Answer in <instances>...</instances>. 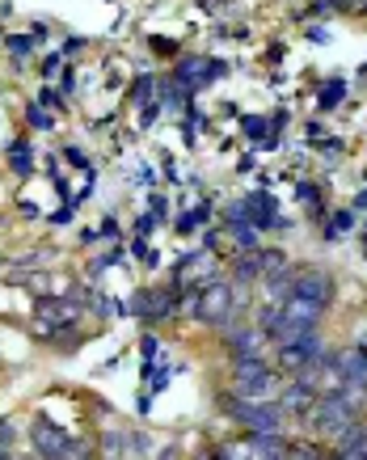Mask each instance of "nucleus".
I'll use <instances>...</instances> for the list:
<instances>
[{
    "mask_svg": "<svg viewBox=\"0 0 367 460\" xmlns=\"http://www.w3.org/2000/svg\"><path fill=\"white\" fill-rule=\"evenodd\" d=\"M283 372L270 367L267 359H232V372H228V389L237 397H249V402H270L279 397L283 389Z\"/></svg>",
    "mask_w": 367,
    "mask_h": 460,
    "instance_id": "obj_1",
    "label": "nucleus"
},
{
    "mask_svg": "<svg viewBox=\"0 0 367 460\" xmlns=\"http://www.w3.org/2000/svg\"><path fill=\"white\" fill-rule=\"evenodd\" d=\"M190 317H195L198 325H215V330L224 334L228 325L240 317V308H237V283L224 275V279H215V283H207V288H198Z\"/></svg>",
    "mask_w": 367,
    "mask_h": 460,
    "instance_id": "obj_2",
    "label": "nucleus"
},
{
    "mask_svg": "<svg viewBox=\"0 0 367 460\" xmlns=\"http://www.w3.org/2000/svg\"><path fill=\"white\" fill-rule=\"evenodd\" d=\"M359 414H363V410H359L346 393H321V397L312 402V410L304 414V422H309L312 435H321V439H329V444H334V439H338L351 422H359Z\"/></svg>",
    "mask_w": 367,
    "mask_h": 460,
    "instance_id": "obj_3",
    "label": "nucleus"
},
{
    "mask_svg": "<svg viewBox=\"0 0 367 460\" xmlns=\"http://www.w3.org/2000/svg\"><path fill=\"white\" fill-rule=\"evenodd\" d=\"M215 279H224L220 253L207 250V245H198V250H190V253H182V258H178L170 288H173V292H182L186 283H190V288H207V283H215Z\"/></svg>",
    "mask_w": 367,
    "mask_h": 460,
    "instance_id": "obj_4",
    "label": "nucleus"
},
{
    "mask_svg": "<svg viewBox=\"0 0 367 460\" xmlns=\"http://www.w3.org/2000/svg\"><path fill=\"white\" fill-rule=\"evenodd\" d=\"M30 444H34V456L43 460H68V456H89V444L72 439L68 431H59L51 419H34L30 422Z\"/></svg>",
    "mask_w": 367,
    "mask_h": 460,
    "instance_id": "obj_5",
    "label": "nucleus"
},
{
    "mask_svg": "<svg viewBox=\"0 0 367 460\" xmlns=\"http://www.w3.org/2000/svg\"><path fill=\"white\" fill-rule=\"evenodd\" d=\"M228 419L240 422L245 431H283L287 427V414H283V405L270 397V402H249V397H232L224 405Z\"/></svg>",
    "mask_w": 367,
    "mask_h": 460,
    "instance_id": "obj_6",
    "label": "nucleus"
},
{
    "mask_svg": "<svg viewBox=\"0 0 367 460\" xmlns=\"http://www.w3.org/2000/svg\"><path fill=\"white\" fill-rule=\"evenodd\" d=\"M321 350H325L321 334H317V330H304V334L287 338V342H279V347H275V367H279L283 376H296L300 367H304V363H312Z\"/></svg>",
    "mask_w": 367,
    "mask_h": 460,
    "instance_id": "obj_7",
    "label": "nucleus"
},
{
    "mask_svg": "<svg viewBox=\"0 0 367 460\" xmlns=\"http://www.w3.org/2000/svg\"><path fill=\"white\" fill-rule=\"evenodd\" d=\"M131 308V317H140V321H170L178 317V292L173 288H140V292L127 300Z\"/></svg>",
    "mask_w": 367,
    "mask_h": 460,
    "instance_id": "obj_8",
    "label": "nucleus"
},
{
    "mask_svg": "<svg viewBox=\"0 0 367 460\" xmlns=\"http://www.w3.org/2000/svg\"><path fill=\"white\" fill-rule=\"evenodd\" d=\"M224 347H228V359H267L270 350V338L267 330H258V325H228L224 330Z\"/></svg>",
    "mask_w": 367,
    "mask_h": 460,
    "instance_id": "obj_9",
    "label": "nucleus"
},
{
    "mask_svg": "<svg viewBox=\"0 0 367 460\" xmlns=\"http://www.w3.org/2000/svg\"><path fill=\"white\" fill-rule=\"evenodd\" d=\"M292 292L309 296V300H317V305H334V296H338V279L329 275V270H317V266H309V270H296V279H292Z\"/></svg>",
    "mask_w": 367,
    "mask_h": 460,
    "instance_id": "obj_10",
    "label": "nucleus"
},
{
    "mask_svg": "<svg viewBox=\"0 0 367 460\" xmlns=\"http://www.w3.org/2000/svg\"><path fill=\"white\" fill-rule=\"evenodd\" d=\"M34 317H43L47 325L56 330H68L81 321V300H68V296H39L34 300Z\"/></svg>",
    "mask_w": 367,
    "mask_h": 460,
    "instance_id": "obj_11",
    "label": "nucleus"
},
{
    "mask_svg": "<svg viewBox=\"0 0 367 460\" xmlns=\"http://www.w3.org/2000/svg\"><path fill=\"white\" fill-rule=\"evenodd\" d=\"M275 402L283 405V414H287V419H300V422H304V414H309L312 402H317V393H312L304 380L292 376V380H283V389H279V397H275Z\"/></svg>",
    "mask_w": 367,
    "mask_h": 460,
    "instance_id": "obj_12",
    "label": "nucleus"
},
{
    "mask_svg": "<svg viewBox=\"0 0 367 460\" xmlns=\"http://www.w3.org/2000/svg\"><path fill=\"white\" fill-rule=\"evenodd\" d=\"M245 456H270V460H283L287 456V439L283 431H245Z\"/></svg>",
    "mask_w": 367,
    "mask_h": 460,
    "instance_id": "obj_13",
    "label": "nucleus"
},
{
    "mask_svg": "<svg viewBox=\"0 0 367 460\" xmlns=\"http://www.w3.org/2000/svg\"><path fill=\"white\" fill-rule=\"evenodd\" d=\"M173 81L178 84H186V89H190V93H195V89H207V59L203 56H182L178 59V64H173V72H170Z\"/></svg>",
    "mask_w": 367,
    "mask_h": 460,
    "instance_id": "obj_14",
    "label": "nucleus"
},
{
    "mask_svg": "<svg viewBox=\"0 0 367 460\" xmlns=\"http://www.w3.org/2000/svg\"><path fill=\"white\" fill-rule=\"evenodd\" d=\"M228 279L240 283V288H258V279H262V262H258V250H254V253H237V258H232V266H228Z\"/></svg>",
    "mask_w": 367,
    "mask_h": 460,
    "instance_id": "obj_15",
    "label": "nucleus"
},
{
    "mask_svg": "<svg viewBox=\"0 0 367 460\" xmlns=\"http://www.w3.org/2000/svg\"><path fill=\"white\" fill-rule=\"evenodd\" d=\"M4 161L13 165L17 178H30V173H34V144H30V140H13L9 148H4Z\"/></svg>",
    "mask_w": 367,
    "mask_h": 460,
    "instance_id": "obj_16",
    "label": "nucleus"
},
{
    "mask_svg": "<svg viewBox=\"0 0 367 460\" xmlns=\"http://www.w3.org/2000/svg\"><path fill=\"white\" fill-rule=\"evenodd\" d=\"M224 228H228V237H232V250H237V253L262 250V245H258V228L249 220H245V224H224Z\"/></svg>",
    "mask_w": 367,
    "mask_h": 460,
    "instance_id": "obj_17",
    "label": "nucleus"
},
{
    "mask_svg": "<svg viewBox=\"0 0 367 460\" xmlns=\"http://www.w3.org/2000/svg\"><path fill=\"white\" fill-rule=\"evenodd\" d=\"M342 98H346V81H342V76H338V81H325V84H321V93H317V111L329 114Z\"/></svg>",
    "mask_w": 367,
    "mask_h": 460,
    "instance_id": "obj_18",
    "label": "nucleus"
},
{
    "mask_svg": "<svg viewBox=\"0 0 367 460\" xmlns=\"http://www.w3.org/2000/svg\"><path fill=\"white\" fill-rule=\"evenodd\" d=\"M351 228H354V208L334 211V216H329V224H325V241H338L342 233H351Z\"/></svg>",
    "mask_w": 367,
    "mask_h": 460,
    "instance_id": "obj_19",
    "label": "nucleus"
},
{
    "mask_svg": "<svg viewBox=\"0 0 367 460\" xmlns=\"http://www.w3.org/2000/svg\"><path fill=\"white\" fill-rule=\"evenodd\" d=\"M296 195H300V203L309 208L312 220H321V216H325V211H321V190H317L312 181H300V186H296Z\"/></svg>",
    "mask_w": 367,
    "mask_h": 460,
    "instance_id": "obj_20",
    "label": "nucleus"
},
{
    "mask_svg": "<svg viewBox=\"0 0 367 460\" xmlns=\"http://www.w3.org/2000/svg\"><path fill=\"white\" fill-rule=\"evenodd\" d=\"M153 93H156L153 76H135V84H131V106H135V111H144V106L153 102Z\"/></svg>",
    "mask_w": 367,
    "mask_h": 460,
    "instance_id": "obj_21",
    "label": "nucleus"
},
{
    "mask_svg": "<svg viewBox=\"0 0 367 460\" xmlns=\"http://www.w3.org/2000/svg\"><path fill=\"white\" fill-rule=\"evenodd\" d=\"M26 123L34 127V131H51V127H56V119H51L39 102H30V106H26Z\"/></svg>",
    "mask_w": 367,
    "mask_h": 460,
    "instance_id": "obj_22",
    "label": "nucleus"
},
{
    "mask_svg": "<svg viewBox=\"0 0 367 460\" xmlns=\"http://www.w3.org/2000/svg\"><path fill=\"white\" fill-rule=\"evenodd\" d=\"M101 452H106V456H127V435H123V431H106V435H101Z\"/></svg>",
    "mask_w": 367,
    "mask_h": 460,
    "instance_id": "obj_23",
    "label": "nucleus"
},
{
    "mask_svg": "<svg viewBox=\"0 0 367 460\" xmlns=\"http://www.w3.org/2000/svg\"><path fill=\"white\" fill-rule=\"evenodd\" d=\"M4 47H9V51H13L17 59H26L30 51H34V47H39V39H34V34H13V39L4 42Z\"/></svg>",
    "mask_w": 367,
    "mask_h": 460,
    "instance_id": "obj_24",
    "label": "nucleus"
},
{
    "mask_svg": "<svg viewBox=\"0 0 367 460\" xmlns=\"http://www.w3.org/2000/svg\"><path fill=\"white\" fill-rule=\"evenodd\" d=\"M240 127H245V136H249V140H258V144H262V136H267L270 119H258V114H245V119H240Z\"/></svg>",
    "mask_w": 367,
    "mask_h": 460,
    "instance_id": "obj_25",
    "label": "nucleus"
},
{
    "mask_svg": "<svg viewBox=\"0 0 367 460\" xmlns=\"http://www.w3.org/2000/svg\"><path fill=\"white\" fill-rule=\"evenodd\" d=\"M334 9H338L334 0H312L309 9H304V13H296V17H300V22H312V17H334Z\"/></svg>",
    "mask_w": 367,
    "mask_h": 460,
    "instance_id": "obj_26",
    "label": "nucleus"
},
{
    "mask_svg": "<svg viewBox=\"0 0 367 460\" xmlns=\"http://www.w3.org/2000/svg\"><path fill=\"white\" fill-rule=\"evenodd\" d=\"M220 220H224V224H245V220H249V208H245V199H240V203H228V208L220 211Z\"/></svg>",
    "mask_w": 367,
    "mask_h": 460,
    "instance_id": "obj_27",
    "label": "nucleus"
},
{
    "mask_svg": "<svg viewBox=\"0 0 367 460\" xmlns=\"http://www.w3.org/2000/svg\"><path fill=\"white\" fill-rule=\"evenodd\" d=\"M153 452V444H148V435H127V456H148Z\"/></svg>",
    "mask_w": 367,
    "mask_h": 460,
    "instance_id": "obj_28",
    "label": "nucleus"
},
{
    "mask_svg": "<svg viewBox=\"0 0 367 460\" xmlns=\"http://www.w3.org/2000/svg\"><path fill=\"white\" fill-rule=\"evenodd\" d=\"M140 355H144V363L156 359V355H161V338H156V334H144L140 338Z\"/></svg>",
    "mask_w": 367,
    "mask_h": 460,
    "instance_id": "obj_29",
    "label": "nucleus"
},
{
    "mask_svg": "<svg viewBox=\"0 0 367 460\" xmlns=\"http://www.w3.org/2000/svg\"><path fill=\"white\" fill-rule=\"evenodd\" d=\"M110 308H114V300H106V296H89V313H93V317H110Z\"/></svg>",
    "mask_w": 367,
    "mask_h": 460,
    "instance_id": "obj_30",
    "label": "nucleus"
},
{
    "mask_svg": "<svg viewBox=\"0 0 367 460\" xmlns=\"http://www.w3.org/2000/svg\"><path fill=\"white\" fill-rule=\"evenodd\" d=\"M59 89H64V98H72V93H76V72H72V68H59Z\"/></svg>",
    "mask_w": 367,
    "mask_h": 460,
    "instance_id": "obj_31",
    "label": "nucleus"
},
{
    "mask_svg": "<svg viewBox=\"0 0 367 460\" xmlns=\"http://www.w3.org/2000/svg\"><path fill=\"white\" fill-rule=\"evenodd\" d=\"M72 220H76V203H64V208L51 216V224H72Z\"/></svg>",
    "mask_w": 367,
    "mask_h": 460,
    "instance_id": "obj_32",
    "label": "nucleus"
},
{
    "mask_svg": "<svg viewBox=\"0 0 367 460\" xmlns=\"http://www.w3.org/2000/svg\"><path fill=\"white\" fill-rule=\"evenodd\" d=\"M153 216H156L161 224L170 220V203H165V195H153Z\"/></svg>",
    "mask_w": 367,
    "mask_h": 460,
    "instance_id": "obj_33",
    "label": "nucleus"
},
{
    "mask_svg": "<svg viewBox=\"0 0 367 460\" xmlns=\"http://www.w3.org/2000/svg\"><path fill=\"white\" fill-rule=\"evenodd\" d=\"M39 106H51V111H59V106H64V98H59L56 89H43V98H39Z\"/></svg>",
    "mask_w": 367,
    "mask_h": 460,
    "instance_id": "obj_34",
    "label": "nucleus"
},
{
    "mask_svg": "<svg viewBox=\"0 0 367 460\" xmlns=\"http://www.w3.org/2000/svg\"><path fill=\"white\" fill-rule=\"evenodd\" d=\"M59 59H64V56H47L43 59V76H59V68H64Z\"/></svg>",
    "mask_w": 367,
    "mask_h": 460,
    "instance_id": "obj_35",
    "label": "nucleus"
},
{
    "mask_svg": "<svg viewBox=\"0 0 367 460\" xmlns=\"http://www.w3.org/2000/svg\"><path fill=\"white\" fill-rule=\"evenodd\" d=\"M98 233H101V237H106V241H114V237H118V224H114V216H106V220H101V228H98Z\"/></svg>",
    "mask_w": 367,
    "mask_h": 460,
    "instance_id": "obj_36",
    "label": "nucleus"
},
{
    "mask_svg": "<svg viewBox=\"0 0 367 460\" xmlns=\"http://www.w3.org/2000/svg\"><path fill=\"white\" fill-rule=\"evenodd\" d=\"M85 47V39H64V47H59V56H76Z\"/></svg>",
    "mask_w": 367,
    "mask_h": 460,
    "instance_id": "obj_37",
    "label": "nucleus"
},
{
    "mask_svg": "<svg viewBox=\"0 0 367 460\" xmlns=\"http://www.w3.org/2000/svg\"><path fill=\"white\" fill-rule=\"evenodd\" d=\"M0 439H9V444H13V439H17V427H13V422H9V419H0Z\"/></svg>",
    "mask_w": 367,
    "mask_h": 460,
    "instance_id": "obj_38",
    "label": "nucleus"
},
{
    "mask_svg": "<svg viewBox=\"0 0 367 460\" xmlns=\"http://www.w3.org/2000/svg\"><path fill=\"white\" fill-rule=\"evenodd\" d=\"M131 253H135V258H148L153 250H148V241H144V237H135V241H131Z\"/></svg>",
    "mask_w": 367,
    "mask_h": 460,
    "instance_id": "obj_39",
    "label": "nucleus"
},
{
    "mask_svg": "<svg viewBox=\"0 0 367 460\" xmlns=\"http://www.w3.org/2000/svg\"><path fill=\"white\" fill-rule=\"evenodd\" d=\"M64 161H72V165H85V153H76V148H64Z\"/></svg>",
    "mask_w": 367,
    "mask_h": 460,
    "instance_id": "obj_40",
    "label": "nucleus"
},
{
    "mask_svg": "<svg viewBox=\"0 0 367 460\" xmlns=\"http://www.w3.org/2000/svg\"><path fill=\"white\" fill-rule=\"evenodd\" d=\"M351 208H354V211H367V190H359V195H354Z\"/></svg>",
    "mask_w": 367,
    "mask_h": 460,
    "instance_id": "obj_41",
    "label": "nucleus"
},
{
    "mask_svg": "<svg viewBox=\"0 0 367 460\" xmlns=\"http://www.w3.org/2000/svg\"><path fill=\"white\" fill-rule=\"evenodd\" d=\"M13 456V444H9V439H0V460H9Z\"/></svg>",
    "mask_w": 367,
    "mask_h": 460,
    "instance_id": "obj_42",
    "label": "nucleus"
},
{
    "mask_svg": "<svg viewBox=\"0 0 367 460\" xmlns=\"http://www.w3.org/2000/svg\"><path fill=\"white\" fill-rule=\"evenodd\" d=\"M359 350H363V355H367V338H363V342H359Z\"/></svg>",
    "mask_w": 367,
    "mask_h": 460,
    "instance_id": "obj_43",
    "label": "nucleus"
}]
</instances>
